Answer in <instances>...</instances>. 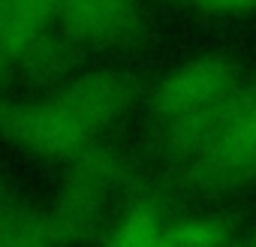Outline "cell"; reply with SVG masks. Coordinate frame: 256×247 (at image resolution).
<instances>
[{"instance_id":"3957f363","label":"cell","mask_w":256,"mask_h":247,"mask_svg":"<svg viewBox=\"0 0 256 247\" xmlns=\"http://www.w3.org/2000/svg\"><path fill=\"white\" fill-rule=\"evenodd\" d=\"M181 202H217L256 187V82L244 88L211 142L181 169L154 172Z\"/></svg>"},{"instance_id":"9c48e42d","label":"cell","mask_w":256,"mask_h":247,"mask_svg":"<svg viewBox=\"0 0 256 247\" xmlns=\"http://www.w3.org/2000/svg\"><path fill=\"white\" fill-rule=\"evenodd\" d=\"M238 217L235 214H220V211H175L166 232L163 244H193V247H214V244H232L241 241L238 235Z\"/></svg>"},{"instance_id":"8fae6325","label":"cell","mask_w":256,"mask_h":247,"mask_svg":"<svg viewBox=\"0 0 256 247\" xmlns=\"http://www.w3.org/2000/svg\"><path fill=\"white\" fill-rule=\"evenodd\" d=\"M184 4L202 16L217 18H244L256 12V0H184Z\"/></svg>"},{"instance_id":"6da1fadb","label":"cell","mask_w":256,"mask_h":247,"mask_svg":"<svg viewBox=\"0 0 256 247\" xmlns=\"http://www.w3.org/2000/svg\"><path fill=\"white\" fill-rule=\"evenodd\" d=\"M247 84L244 66L223 52L199 54L151 84L145 106L151 118V151L160 160L157 172H172L193 160Z\"/></svg>"},{"instance_id":"5bb4252c","label":"cell","mask_w":256,"mask_h":247,"mask_svg":"<svg viewBox=\"0 0 256 247\" xmlns=\"http://www.w3.org/2000/svg\"><path fill=\"white\" fill-rule=\"evenodd\" d=\"M241 241H247V244H256V229H253L250 235H241Z\"/></svg>"},{"instance_id":"ba28073f","label":"cell","mask_w":256,"mask_h":247,"mask_svg":"<svg viewBox=\"0 0 256 247\" xmlns=\"http://www.w3.org/2000/svg\"><path fill=\"white\" fill-rule=\"evenodd\" d=\"M175 211H178V202L157 181L154 169H148L124 193L120 211L114 220H108L112 226H106L100 241L112 247H157L163 244V232Z\"/></svg>"},{"instance_id":"5b68a950","label":"cell","mask_w":256,"mask_h":247,"mask_svg":"<svg viewBox=\"0 0 256 247\" xmlns=\"http://www.w3.org/2000/svg\"><path fill=\"white\" fill-rule=\"evenodd\" d=\"M64 0H12L10 6V52L12 72L30 84L70 78L88 54L70 46L58 28Z\"/></svg>"},{"instance_id":"277c9868","label":"cell","mask_w":256,"mask_h":247,"mask_svg":"<svg viewBox=\"0 0 256 247\" xmlns=\"http://www.w3.org/2000/svg\"><path fill=\"white\" fill-rule=\"evenodd\" d=\"M0 139L58 166H70L106 142L54 90L36 100L0 96Z\"/></svg>"},{"instance_id":"30bf717a","label":"cell","mask_w":256,"mask_h":247,"mask_svg":"<svg viewBox=\"0 0 256 247\" xmlns=\"http://www.w3.org/2000/svg\"><path fill=\"white\" fill-rule=\"evenodd\" d=\"M0 247H48L46 208L22 202L0 178Z\"/></svg>"},{"instance_id":"52a82bcc","label":"cell","mask_w":256,"mask_h":247,"mask_svg":"<svg viewBox=\"0 0 256 247\" xmlns=\"http://www.w3.org/2000/svg\"><path fill=\"white\" fill-rule=\"evenodd\" d=\"M88 127L108 139V133L130 114L136 106L148 100L151 82L139 70L124 66H100L78 76H70L52 88Z\"/></svg>"},{"instance_id":"7a4b0ae2","label":"cell","mask_w":256,"mask_h":247,"mask_svg":"<svg viewBox=\"0 0 256 247\" xmlns=\"http://www.w3.org/2000/svg\"><path fill=\"white\" fill-rule=\"evenodd\" d=\"M66 175L52 202H46V229L52 244L100 241L108 214L148 169L136 154L114 148L108 139L88 151L82 160L64 166Z\"/></svg>"},{"instance_id":"8992f818","label":"cell","mask_w":256,"mask_h":247,"mask_svg":"<svg viewBox=\"0 0 256 247\" xmlns=\"http://www.w3.org/2000/svg\"><path fill=\"white\" fill-rule=\"evenodd\" d=\"M58 28L82 54L136 52L157 40L142 0H64Z\"/></svg>"},{"instance_id":"4fadbf2b","label":"cell","mask_w":256,"mask_h":247,"mask_svg":"<svg viewBox=\"0 0 256 247\" xmlns=\"http://www.w3.org/2000/svg\"><path fill=\"white\" fill-rule=\"evenodd\" d=\"M10 6H12V0H0V30H4V36L10 34ZM10 42V36H6Z\"/></svg>"},{"instance_id":"7c38bea8","label":"cell","mask_w":256,"mask_h":247,"mask_svg":"<svg viewBox=\"0 0 256 247\" xmlns=\"http://www.w3.org/2000/svg\"><path fill=\"white\" fill-rule=\"evenodd\" d=\"M12 52H10V42L4 36V30H0V84H4L6 78H12Z\"/></svg>"},{"instance_id":"9a60e30c","label":"cell","mask_w":256,"mask_h":247,"mask_svg":"<svg viewBox=\"0 0 256 247\" xmlns=\"http://www.w3.org/2000/svg\"><path fill=\"white\" fill-rule=\"evenodd\" d=\"M169 4H184V0H169Z\"/></svg>"}]
</instances>
